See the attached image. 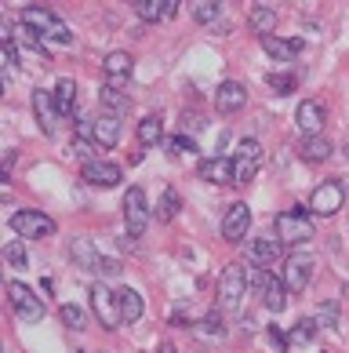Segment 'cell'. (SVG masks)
Segmentation results:
<instances>
[{
    "label": "cell",
    "mask_w": 349,
    "mask_h": 353,
    "mask_svg": "<svg viewBox=\"0 0 349 353\" xmlns=\"http://www.w3.org/2000/svg\"><path fill=\"white\" fill-rule=\"evenodd\" d=\"M51 99H55L59 117H70L76 110V81H73V77H62V81L51 88Z\"/></svg>",
    "instance_id": "20"
},
{
    "label": "cell",
    "mask_w": 349,
    "mask_h": 353,
    "mask_svg": "<svg viewBox=\"0 0 349 353\" xmlns=\"http://www.w3.org/2000/svg\"><path fill=\"white\" fill-rule=\"evenodd\" d=\"M120 132H124L120 117H113V113L95 117V142H98L102 150H113L116 142H120Z\"/></svg>",
    "instance_id": "18"
},
{
    "label": "cell",
    "mask_w": 349,
    "mask_h": 353,
    "mask_svg": "<svg viewBox=\"0 0 349 353\" xmlns=\"http://www.w3.org/2000/svg\"><path fill=\"white\" fill-rule=\"evenodd\" d=\"M258 164H262V146H258V139H240L237 142V157H233L237 182H251L258 175Z\"/></svg>",
    "instance_id": "9"
},
{
    "label": "cell",
    "mask_w": 349,
    "mask_h": 353,
    "mask_svg": "<svg viewBox=\"0 0 349 353\" xmlns=\"http://www.w3.org/2000/svg\"><path fill=\"white\" fill-rule=\"evenodd\" d=\"M248 26H251L258 37L273 33V30H277V11L269 8V4H251V8H248Z\"/></svg>",
    "instance_id": "22"
},
{
    "label": "cell",
    "mask_w": 349,
    "mask_h": 353,
    "mask_svg": "<svg viewBox=\"0 0 349 353\" xmlns=\"http://www.w3.org/2000/svg\"><path fill=\"white\" fill-rule=\"evenodd\" d=\"M11 230H15L22 241H44V237L55 233V219L44 215V212H30V208H22V212L11 215Z\"/></svg>",
    "instance_id": "6"
},
{
    "label": "cell",
    "mask_w": 349,
    "mask_h": 353,
    "mask_svg": "<svg viewBox=\"0 0 349 353\" xmlns=\"http://www.w3.org/2000/svg\"><path fill=\"white\" fill-rule=\"evenodd\" d=\"M164 139V117L160 113H149L138 121V142L142 146H157V142Z\"/></svg>",
    "instance_id": "26"
},
{
    "label": "cell",
    "mask_w": 349,
    "mask_h": 353,
    "mask_svg": "<svg viewBox=\"0 0 349 353\" xmlns=\"http://www.w3.org/2000/svg\"><path fill=\"white\" fill-rule=\"evenodd\" d=\"M324 328H339V310H335V303H328V306H320V317H317Z\"/></svg>",
    "instance_id": "38"
},
{
    "label": "cell",
    "mask_w": 349,
    "mask_h": 353,
    "mask_svg": "<svg viewBox=\"0 0 349 353\" xmlns=\"http://www.w3.org/2000/svg\"><path fill=\"white\" fill-rule=\"evenodd\" d=\"M116 306H120V321L124 324H135L142 313H146V303L135 288H116Z\"/></svg>",
    "instance_id": "19"
},
{
    "label": "cell",
    "mask_w": 349,
    "mask_h": 353,
    "mask_svg": "<svg viewBox=\"0 0 349 353\" xmlns=\"http://www.w3.org/2000/svg\"><path fill=\"white\" fill-rule=\"evenodd\" d=\"M218 4H222V0H197V4H193V19H197L200 26L215 22V15H218Z\"/></svg>",
    "instance_id": "32"
},
{
    "label": "cell",
    "mask_w": 349,
    "mask_h": 353,
    "mask_svg": "<svg viewBox=\"0 0 349 353\" xmlns=\"http://www.w3.org/2000/svg\"><path fill=\"white\" fill-rule=\"evenodd\" d=\"M299 157L309 161V164H320V161H328V157H331V142L324 135H306L299 142Z\"/></svg>",
    "instance_id": "23"
},
{
    "label": "cell",
    "mask_w": 349,
    "mask_h": 353,
    "mask_svg": "<svg viewBox=\"0 0 349 353\" xmlns=\"http://www.w3.org/2000/svg\"><path fill=\"white\" fill-rule=\"evenodd\" d=\"M4 259H8V266L25 270V244L22 241H8L4 244Z\"/></svg>",
    "instance_id": "34"
},
{
    "label": "cell",
    "mask_w": 349,
    "mask_h": 353,
    "mask_svg": "<svg viewBox=\"0 0 349 353\" xmlns=\"http://www.w3.org/2000/svg\"><path fill=\"white\" fill-rule=\"evenodd\" d=\"M258 44H262L269 55H273L277 62H288V59H295L302 51V41H280L277 33H266V37H258Z\"/></svg>",
    "instance_id": "21"
},
{
    "label": "cell",
    "mask_w": 349,
    "mask_h": 353,
    "mask_svg": "<svg viewBox=\"0 0 349 353\" xmlns=\"http://www.w3.org/2000/svg\"><path fill=\"white\" fill-rule=\"evenodd\" d=\"M19 22L25 26V30H33L36 37H41V41L62 44V48H66V44L73 41V33L66 30V22L55 19L47 8H22V11H19Z\"/></svg>",
    "instance_id": "1"
},
{
    "label": "cell",
    "mask_w": 349,
    "mask_h": 353,
    "mask_svg": "<svg viewBox=\"0 0 349 353\" xmlns=\"http://www.w3.org/2000/svg\"><path fill=\"white\" fill-rule=\"evenodd\" d=\"M84 182L87 186H102V190H109V186H120V168L109 164V161H84Z\"/></svg>",
    "instance_id": "13"
},
{
    "label": "cell",
    "mask_w": 349,
    "mask_h": 353,
    "mask_svg": "<svg viewBox=\"0 0 349 353\" xmlns=\"http://www.w3.org/2000/svg\"><path fill=\"white\" fill-rule=\"evenodd\" d=\"M280 259V237H258L251 241V263L255 266H269Z\"/></svg>",
    "instance_id": "25"
},
{
    "label": "cell",
    "mask_w": 349,
    "mask_h": 353,
    "mask_svg": "<svg viewBox=\"0 0 349 353\" xmlns=\"http://www.w3.org/2000/svg\"><path fill=\"white\" fill-rule=\"evenodd\" d=\"M98 102H102V110L113 113V117H124L127 110H131V99H127L116 84H106V88H102V91H98Z\"/></svg>",
    "instance_id": "24"
},
{
    "label": "cell",
    "mask_w": 349,
    "mask_h": 353,
    "mask_svg": "<svg viewBox=\"0 0 349 353\" xmlns=\"http://www.w3.org/2000/svg\"><path fill=\"white\" fill-rule=\"evenodd\" d=\"M160 353H175V346H167V343H164V346H160Z\"/></svg>",
    "instance_id": "41"
},
{
    "label": "cell",
    "mask_w": 349,
    "mask_h": 353,
    "mask_svg": "<svg viewBox=\"0 0 349 353\" xmlns=\"http://www.w3.org/2000/svg\"><path fill=\"white\" fill-rule=\"evenodd\" d=\"M317 328H320V324L317 321H299V324H295V328H291V335H288V343L291 346H306V343H313V335H317Z\"/></svg>",
    "instance_id": "29"
},
{
    "label": "cell",
    "mask_w": 349,
    "mask_h": 353,
    "mask_svg": "<svg viewBox=\"0 0 349 353\" xmlns=\"http://www.w3.org/2000/svg\"><path fill=\"white\" fill-rule=\"evenodd\" d=\"M59 317H62V324H66V328H73V332H84V328H87V313H84L81 306H73V303L62 306Z\"/></svg>",
    "instance_id": "30"
},
{
    "label": "cell",
    "mask_w": 349,
    "mask_h": 353,
    "mask_svg": "<svg viewBox=\"0 0 349 353\" xmlns=\"http://www.w3.org/2000/svg\"><path fill=\"white\" fill-rule=\"evenodd\" d=\"M324 106H320L317 99H306V102H299V113H295V124L302 128L306 135H320L324 132Z\"/></svg>",
    "instance_id": "15"
},
{
    "label": "cell",
    "mask_w": 349,
    "mask_h": 353,
    "mask_svg": "<svg viewBox=\"0 0 349 353\" xmlns=\"http://www.w3.org/2000/svg\"><path fill=\"white\" fill-rule=\"evenodd\" d=\"M4 292H8V303L15 306V313H19L22 321H30V324H33V321H41V317H44V303L33 295V288H25L22 281H8V284H4Z\"/></svg>",
    "instance_id": "8"
},
{
    "label": "cell",
    "mask_w": 349,
    "mask_h": 353,
    "mask_svg": "<svg viewBox=\"0 0 349 353\" xmlns=\"http://www.w3.org/2000/svg\"><path fill=\"white\" fill-rule=\"evenodd\" d=\"M244 106H248V88L240 81H222L215 91V110L222 117H237Z\"/></svg>",
    "instance_id": "12"
},
{
    "label": "cell",
    "mask_w": 349,
    "mask_h": 353,
    "mask_svg": "<svg viewBox=\"0 0 349 353\" xmlns=\"http://www.w3.org/2000/svg\"><path fill=\"white\" fill-rule=\"evenodd\" d=\"M33 113H36V121H41V132H44V135H55L59 110H55L51 91H33Z\"/></svg>",
    "instance_id": "17"
},
{
    "label": "cell",
    "mask_w": 349,
    "mask_h": 353,
    "mask_svg": "<svg viewBox=\"0 0 349 353\" xmlns=\"http://www.w3.org/2000/svg\"><path fill=\"white\" fill-rule=\"evenodd\" d=\"M244 292H248V266L244 263H226L222 277H218V306L226 313H237Z\"/></svg>",
    "instance_id": "3"
},
{
    "label": "cell",
    "mask_w": 349,
    "mask_h": 353,
    "mask_svg": "<svg viewBox=\"0 0 349 353\" xmlns=\"http://www.w3.org/2000/svg\"><path fill=\"white\" fill-rule=\"evenodd\" d=\"M178 4H182V0H160V15L164 19H175L178 15Z\"/></svg>",
    "instance_id": "40"
},
{
    "label": "cell",
    "mask_w": 349,
    "mask_h": 353,
    "mask_svg": "<svg viewBox=\"0 0 349 353\" xmlns=\"http://www.w3.org/2000/svg\"><path fill=\"white\" fill-rule=\"evenodd\" d=\"M135 11H138L142 22H157V19H164L160 8H157V0H135Z\"/></svg>",
    "instance_id": "36"
},
{
    "label": "cell",
    "mask_w": 349,
    "mask_h": 353,
    "mask_svg": "<svg viewBox=\"0 0 349 353\" xmlns=\"http://www.w3.org/2000/svg\"><path fill=\"white\" fill-rule=\"evenodd\" d=\"M266 335H269V343H273V350H277V353L288 350V339H284V332H280V328H266Z\"/></svg>",
    "instance_id": "39"
},
{
    "label": "cell",
    "mask_w": 349,
    "mask_h": 353,
    "mask_svg": "<svg viewBox=\"0 0 349 353\" xmlns=\"http://www.w3.org/2000/svg\"><path fill=\"white\" fill-rule=\"evenodd\" d=\"M313 255H306V252H295V255H288V263H284V284H288V292L291 295H299V292H306V284H309V277H313Z\"/></svg>",
    "instance_id": "10"
},
{
    "label": "cell",
    "mask_w": 349,
    "mask_h": 353,
    "mask_svg": "<svg viewBox=\"0 0 349 353\" xmlns=\"http://www.w3.org/2000/svg\"><path fill=\"white\" fill-rule=\"evenodd\" d=\"M346 204V190H342V182H320V186L313 190V197H309V212L320 215V219H331V215H339V208Z\"/></svg>",
    "instance_id": "7"
},
{
    "label": "cell",
    "mask_w": 349,
    "mask_h": 353,
    "mask_svg": "<svg viewBox=\"0 0 349 353\" xmlns=\"http://www.w3.org/2000/svg\"><path fill=\"white\" fill-rule=\"evenodd\" d=\"M124 226H127V237H142L146 226H149V204H146L142 186L124 190Z\"/></svg>",
    "instance_id": "5"
},
{
    "label": "cell",
    "mask_w": 349,
    "mask_h": 353,
    "mask_svg": "<svg viewBox=\"0 0 349 353\" xmlns=\"http://www.w3.org/2000/svg\"><path fill=\"white\" fill-rule=\"evenodd\" d=\"M266 84L273 88L277 95H291V91H295V84H299V81H295L291 73H269V77H266Z\"/></svg>",
    "instance_id": "33"
},
{
    "label": "cell",
    "mask_w": 349,
    "mask_h": 353,
    "mask_svg": "<svg viewBox=\"0 0 349 353\" xmlns=\"http://www.w3.org/2000/svg\"><path fill=\"white\" fill-rule=\"evenodd\" d=\"M273 230H277V237L280 244H306L309 237H313V219H309V212L302 204H295L288 208V212H280L277 222H273Z\"/></svg>",
    "instance_id": "2"
},
{
    "label": "cell",
    "mask_w": 349,
    "mask_h": 353,
    "mask_svg": "<svg viewBox=\"0 0 349 353\" xmlns=\"http://www.w3.org/2000/svg\"><path fill=\"white\" fill-rule=\"evenodd\" d=\"M164 146H167V153H171V157H178V153H193V150H197V142H193L189 135H171Z\"/></svg>",
    "instance_id": "35"
},
{
    "label": "cell",
    "mask_w": 349,
    "mask_h": 353,
    "mask_svg": "<svg viewBox=\"0 0 349 353\" xmlns=\"http://www.w3.org/2000/svg\"><path fill=\"white\" fill-rule=\"evenodd\" d=\"M102 70H106V77L113 84H120L124 77L131 73V55H127V51H109L106 62H102Z\"/></svg>",
    "instance_id": "27"
},
{
    "label": "cell",
    "mask_w": 349,
    "mask_h": 353,
    "mask_svg": "<svg viewBox=\"0 0 349 353\" xmlns=\"http://www.w3.org/2000/svg\"><path fill=\"white\" fill-rule=\"evenodd\" d=\"M248 230H251V208L244 204V201L229 204V208H226V215H222V241L240 244L244 237H248Z\"/></svg>",
    "instance_id": "11"
},
{
    "label": "cell",
    "mask_w": 349,
    "mask_h": 353,
    "mask_svg": "<svg viewBox=\"0 0 349 353\" xmlns=\"http://www.w3.org/2000/svg\"><path fill=\"white\" fill-rule=\"evenodd\" d=\"M70 259H73L81 270H87V273H98V266H102V255L95 252V241L84 237V233L70 241Z\"/></svg>",
    "instance_id": "14"
},
{
    "label": "cell",
    "mask_w": 349,
    "mask_h": 353,
    "mask_svg": "<svg viewBox=\"0 0 349 353\" xmlns=\"http://www.w3.org/2000/svg\"><path fill=\"white\" fill-rule=\"evenodd\" d=\"M92 313H95V321L106 332H116L124 324L120 321V306H116V292H109L106 281H95L92 284Z\"/></svg>",
    "instance_id": "4"
},
{
    "label": "cell",
    "mask_w": 349,
    "mask_h": 353,
    "mask_svg": "<svg viewBox=\"0 0 349 353\" xmlns=\"http://www.w3.org/2000/svg\"><path fill=\"white\" fill-rule=\"evenodd\" d=\"M197 332L204 335V339H222L226 335V324H222V313L218 310H208L200 317V324H197Z\"/></svg>",
    "instance_id": "28"
},
{
    "label": "cell",
    "mask_w": 349,
    "mask_h": 353,
    "mask_svg": "<svg viewBox=\"0 0 349 353\" xmlns=\"http://www.w3.org/2000/svg\"><path fill=\"white\" fill-rule=\"evenodd\" d=\"M200 179L215 182V186H229V182H237L233 157H211V161H200Z\"/></svg>",
    "instance_id": "16"
},
{
    "label": "cell",
    "mask_w": 349,
    "mask_h": 353,
    "mask_svg": "<svg viewBox=\"0 0 349 353\" xmlns=\"http://www.w3.org/2000/svg\"><path fill=\"white\" fill-rule=\"evenodd\" d=\"M178 215V193L171 190V186H167L164 193H160V204H157V219L160 222H171Z\"/></svg>",
    "instance_id": "31"
},
{
    "label": "cell",
    "mask_w": 349,
    "mask_h": 353,
    "mask_svg": "<svg viewBox=\"0 0 349 353\" xmlns=\"http://www.w3.org/2000/svg\"><path fill=\"white\" fill-rule=\"evenodd\" d=\"M120 263H116V259H102V266H98V273H95V277H102V281H116V277H120Z\"/></svg>",
    "instance_id": "37"
}]
</instances>
